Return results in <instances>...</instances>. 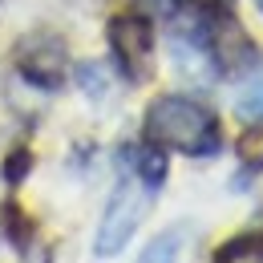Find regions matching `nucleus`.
I'll list each match as a JSON object with an SVG mask.
<instances>
[{"mask_svg": "<svg viewBox=\"0 0 263 263\" xmlns=\"http://www.w3.org/2000/svg\"><path fill=\"white\" fill-rule=\"evenodd\" d=\"M138 263H178V231L158 235V239L138 255Z\"/></svg>", "mask_w": 263, "mask_h": 263, "instance_id": "nucleus-8", "label": "nucleus"}, {"mask_svg": "<svg viewBox=\"0 0 263 263\" xmlns=\"http://www.w3.org/2000/svg\"><path fill=\"white\" fill-rule=\"evenodd\" d=\"M239 158L251 170H263V122H251V130L239 138Z\"/></svg>", "mask_w": 263, "mask_h": 263, "instance_id": "nucleus-9", "label": "nucleus"}, {"mask_svg": "<svg viewBox=\"0 0 263 263\" xmlns=\"http://www.w3.org/2000/svg\"><path fill=\"white\" fill-rule=\"evenodd\" d=\"M202 45H206V57L219 69H239L251 57V41L231 12H211V21L202 25Z\"/></svg>", "mask_w": 263, "mask_h": 263, "instance_id": "nucleus-5", "label": "nucleus"}, {"mask_svg": "<svg viewBox=\"0 0 263 263\" xmlns=\"http://www.w3.org/2000/svg\"><path fill=\"white\" fill-rule=\"evenodd\" d=\"M255 4H259V12H263V0H255Z\"/></svg>", "mask_w": 263, "mask_h": 263, "instance_id": "nucleus-11", "label": "nucleus"}, {"mask_svg": "<svg viewBox=\"0 0 263 263\" xmlns=\"http://www.w3.org/2000/svg\"><path fill=\"white\" fill-rule=\"evenodd\" d=\"M219 263H263V235H239L219 251Z\"/></svg>", "mask_w": 263, "mask_h": 263, "instance_id": "nucleus-7", "label": "nucleus"}, {"mask_svg": "<svg viewBox=\"0 0 263 263\" xmlns=\"http://www.w3.org/2000/svg\"><path fill=\"white\" fill-rule=\"evenodd\" d=\"M142 138L154 150H174V154H191V158H206L219 150V122L206 105L191 98L166 93L154 98L146 118H142Z\"/></svg>", "mask_w": 263, "mask_h": 263, "instance_id": "nucleus-1", "label": "nucleus"}, {"mask_svg": "<svg viewBox=\"0 0 263 263\" xmlns=\"http://www.w3.org/2000/svg\"><path fill=\"white\" fill-rule=\"evenodd\" d=\"M195 4H206V8H215V4H219V0H195Z\"/></svg>", "mask_w": 263, "mask_h": 263, "instance_id": "nucleus-10", "label": "nucleus"}, {"mask_svg": "<svg viewBox=\"0 0 263 263\" xmlns=\"http://www.w3.org/2000/svg\"><path fill=\"white\" fill-rule=\"evenodd\" d=\"M150 195H154V186H150L146 178H122V182L114 186L109 206H105L101 227H98V243H93V251H98L101 259L118 255L134 239V231L142 227V219H146Z\"/></svg>", "mask_w": 263, "mask_h": 263, "instance_id": "nucleus-2", "label": "nucleus"}, {"mask_svg": "<svg viewBox=\"0 0 263 263\" xmlns=\"http://www.w3.org/2000/svg\"><path fill=\"white\" fill-rule=\"evenodd\" d=\"M109 49H114V57H118V65L122 73L130 77V81H142V77H150V53H154V25L146 21V16H114L109 21Z\"/></svg>", "mask_w": 263, "mask_h": 263, "instance_id": "nucleus-3", "label": "nucleus"}, {"mask_svg": "<svg viewBox=\"0 0 263 263\" xmlns=\"http://www.w3.org/2000/svg\"><path fill=\"white\" fill-rule=\"evenodd\" d=\"M16 69L25 81H33L41 89H53L65 81V69H69V53H65V41L53 33H29L21 45H16Z\"/></svg>", "mask_w": 263, "mask_h": 263, "instance_id": "nucleus-4", "label": "nucleus"}, {"mask_svg": "<svg viewBox=\"0 0 263 263\" xmlns=\"http://www.w3.org/2000/svg\"><path fill=\"white\" fill-rule=\"evenodd\" d=\"M235 114L251 126V122H263V61L251 73H247V81H243V89H239V98H235Z\"/></svg>", "mask_w": 263, "mask_h": 263, "instance_id": "nucleus-6", "label": "nucleus"}]
</instances>
